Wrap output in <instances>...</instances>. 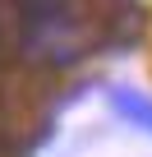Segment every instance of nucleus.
Listing matches in <instances>:
<instances>
[{
  "label": "nucleus",
  "instance_id": "obj_2",
  "mask_svg": "<svg viewBox=\"0 0 152 157\" xmlns=\"http://www.w3.org/2000/svg\"><path fill=\"white\" fill-rule=\"evenodd\" d=\"M111 106H115L129 125H138L143 134H152V102H147L143 93H134V88H111Z\"/></svg>",
  "mask_w": 152,
  "mask_h": 157
},
{
  "label": "nucleus",
  "instance_id": "obj_1",
  "mask_svg": "<svg viewBox=\"0 0 152 157\" xmlns=\"http://www.w3.org/2000/svg\"><path fill=\"white\" fill-rule=\"evenodd\" d=\"M19 46L37 65H69L92 46V23L79 0H23Z\"/></svg>",
  "mask_w": 152,
  "mask_h": 157
}]
</instances>
